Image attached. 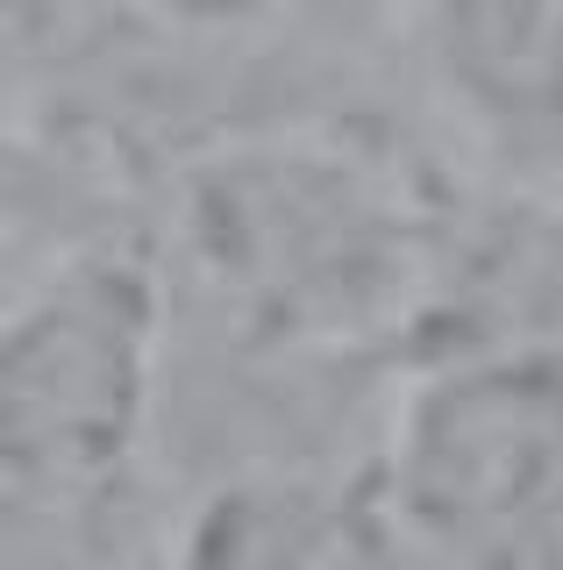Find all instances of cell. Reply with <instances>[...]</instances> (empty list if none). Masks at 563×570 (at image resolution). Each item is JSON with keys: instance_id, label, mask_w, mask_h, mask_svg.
Segmentation results:
<instances>
[{"instance_id": "6da1fadb", "label": "cell", "mask_w": 563, "mask_h": 570, "mask_svg": "<svg viewBox=\"0 0 563 570\" xmlns=\"http://www.w3.org/2000/svg\"><path fill=\"white\" fill-rule=\"evenodd\" d=\"M450 186L343 115L228 136L171 178L165 272L307 343L399 350L428 293Z\"/></svg>"}, {"instance_id": "7a4b0ae2", "label": "cell", "mask_w": 563, "mask_h": 570, "mask_svg": "<svg viewBox=\"0 0 563 570\" xmlns=\"http://www.w3.org/2000/svg\"><path fill=\"white\" fill-rule=\"evenodd\" d=\"M165 243H93L14 293L0 343L8 563H121L165 549L150 428L165 379Z\"/></svg>"}, {"instance_id": "3957f363", "label": "cell", "mask_w": 563, "mask_h": 570, "mask_svg": "<svg viewBox=\"0 0 563 570\" xmlns=\"http://www.w3.org/2000/svg\"><path fill=\"white\" fill-rule=\"evenodd\" d=\"M399 557H563V356H443L378 442Z\"/></svg>"}, {"instance_id": "277c9868", "label": "cell", "mask_w": 563, "mask_h": 570, "mask_svg": "<svg viewBox=\"0 0 563 570\" xmlns=\"http://www.w3.org/2000/svg\"><path fill=\"white\" fill-rule=\"evenodd\" d=\"M428 58L514 178L563 165V0H428Z\"/></svg>"}, {"instance_id": "5b68a950", "label": "cell", "mask_w": 563, "mask_h": 570, "mask_svg": "<svg viewBox=\"0 0 563 570\" xmlns=\"http://www.w3.org/2000/svg\"><path fill=\"white\" fill-rule=\"evenodd\" d=\"M171 29H207V36H236V29H271L293 14V0H136Z\"/></svg>"}, {"instance_id": "8992f818", "label": "cell", "mask_w": 563, "mask_h": 570, "mask_svg": "<svg viewBox=\"0 0 563 570\" xmlns=\"http://www.w3.org/2000/svg\"><path fill=\"white\" fill-rule=\"evenodd\" d=\"M385 8H393V0H293V22H307L314 36H328V43H349V50H357L364 36L385 22Z\"/></svg>"}]
</instances>
